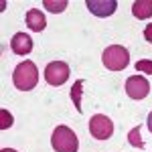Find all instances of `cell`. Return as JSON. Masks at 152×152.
Returning a JSON list of instances; mask_svg holds the SVG:
<instances>
[{
  "mask_svg": "<svg viewBox=\"0 0 152 152\" xmlns=\"http://www.w3.org/2000/svg\"><path fill=\"white\" fill-rule=\"evenodd\" d=\"M12 81H14V87L20 89V91H31L33 87H37L39 83V71H37V65L33 61H23L16 65V69L12 73Z\"/></svg>",
  "mask_w": 152,
  "mask_h": 152,
  "instance_id": "6da1fadb",
  "label": "cell"
},
{
  "mask_svg": "<svg viewBox=\"0 0 152 152\" xmlns=\"http://www.w3.org/2000/svg\"><path fill=\"white\" fill-rule=\"evenodd\" d=\"M51 144L55 152H77L79 148V140L75 136V132L67 126H57L53 136H51Z\"/></svg>",
  "mask_w": 152,
  "mask_h": 152,
  "instance_id": "7a4b0ae2",
  "label": "cell"
},
{
  "mask_svg": "<svg viewBox=\"0 0 152 152\" xmlns=\"http://www.w3.org/2000/svg\"><path fill=\"white\" fill-rule=\"evenodd\" d=\"M102 61H104V65L110 71H122V69L128 67L130 53H128V49L122 47V45H110V47L104 51Z\"/></svg>",
  "mask_w": 152,
  "mask_h": 152,
  "instance_id": "3957f363",
  "label": "cell"
},
{
  "mask_svg": "<svg viewBox=\"0 0 152 152\" xmlns=\"http://www.w3.org/2000/svg\"><path fill=\"white\" fill-rule=\"evenodd\" d=\"M89 132L95 140H107L114 134V122L104 114H95L89 120Z\"/></svg>",
  "mask_w": 152,
  "mask_h": 152,
  "instance_id": "277c9868",
  "label": "cell"
},
{
  "mask_svg": "<svg viewBox=\"0 0 152 152\" xmlns=\"http://www.w3.org/2000/svg\"><path fill=\"white\" fill-rule=\"evenodd\" d=\"M45 79L49 85H63L69 79V65L63 61H53L45 67Z\"/></svg>",
  "mask_w": 152,
  "mask_h": 152,
  "instance_id": "5b68a950",
  "label": "cell"
},
{
  "mask_svg": "<svg viewBox=\"0 0 152 152\" xmlns=\"http://www.w3.org/2000/svg\"><path fill=\"white\" fill-rule=\"evenodd\" d=\"M126 94L132 97V99H144L146 95L150 94V83L146 77L142 75H132L126 81Z\"/></svg>",
  "mask_w": 152,
  "mask_h": 152,
  "instance_id": "8992f818",
  "label": "cell"
},
{
  "mask_svg": "<svg viewBox=\"0 0 152 152\" xmlns=\"http://www.w3.org/2000/svg\"><path fill=\"white\" fill-rule=\"evenodd\" d=\"M85 6L87 10L95 14V16H112L118 8V2L116 0H85Z\"/></svg>",
  "mask_w": 152,
  "mask_h": 152,
  "instance_id": "52a82bcc",
  "label": "cell"
},
{
  "mask_svg": "<svg viewBox=\"0 0 152 152\" xmlns=\"http://www.w3.org/2000/svg\"><path fill=\"white\" fill-rule=\"evenodd\" d=\"M10 49H12V53H16V55H28L33 51V39L26 33H16L10 39Z\"/></svg>",
  "mask_w": 152,
  "mask_h": 152,
  "instance_id": "ba28073f",
  "label": "cell"
},
{
  "mask_svg": "<svg viewBox=\"0 0 152 152\" xmlns=\"http://www.w3.org/2000/svg\"><path fill=\"white\" fill-rule=\"evenodd\" d=\"M26 26H28L31 31H35V33H41V31L47 26L45 14H43L41 10H37V8L28 10V12H26Z\"/></svg>",
  "mask_w": 152,
  "mask_h": 152,
  "instance_id": "9c48e42d",
  "label": "cell"
},
{
  "mask_svg": "<svg viewBox=\"0 0 152 152\" xmlns=\"http://www.w3.org/2000/svg\"><path fill=\"white\" fill-rule=\"evenodd\" d=\"M132 12L140 20L150 18L152 16V0H136V2H132Z\"/></svg>",
  "mask_w": 152,
  "mask_h": 152,
  "instance_id": "30bf717a",
  "label": "cell"
},
{
  "mask_svg": "<svg viewBox=\"0 0 152 152\" xmlns=\"http://www.w3.org/2000/svg\"><path fill=\"white\" fill-rule=\"evenodd\" d=\"M81 95H83V79H77L71 87V102L75 104V110L81 114L83 107H81Z\"/></svg>",
  "mask_w": 152,
  "mask_h": 152,
  "instance_id": "8fae6325",
  "label": "cell"
},
{
  "mask_svg": "<svg viewBox=\"0 0 152 152\" xmlns=\"http://www.w3.org/2000/svg\"><path fill=\"white\" fill-rule=\"evenodd\" d=\"M43 6L47 8L49 12H63L67 8V0H59V2H53V0H45Z\"/></svg>",
  "mask_w": 152,
  "mask_h": 152,
  "instance_id": "7c38bea8",
  "label": "cell"
},
{
  "mask_svg": "<svg viewBox=\"0 0 152 152\" xmlns=\"http://www.w3.org/2000/svg\"><path fill=\"white\" fill-rule=\"evenodd\" d=\"M128 142L132 144V146L144 148V142H142V138H140V128H138V126H136L134 130H130V134H128Z\"/></svg>",
  "mask_w": 152,
  "mask_h": 152,
  "instance_id": "4fadbf2b",
  "label": "cell"
},
{
  "mask_svg": "<svg viewBox=\"0 0 152 152\" xmlns=\"http://www.w3.org/2000/svg\"><path fill=\"white\" fill-rule=\"evenodd\" d=\"M0 130H6V128H10L12 126V116H10V112H6V110H0Z\"/></svg>",
  "mask_w": 152,
  "mask_h": 152,
  "instance_id": "5bb4252c",
  "label": "cell"
},
{
  "mask_svg": "<svg viewBox=\"0 0 152 152\" xmlns=\"http://www.w3.org/2000/svg\"><path fill=\"white\" fill-rule=\"evenodd\" d=\"M136 71H142V73H146V75H152V61L148 59H142L136 63Z\"/></svg>",
  "mask_w": 152,
  "mask_h": 152,
  "instance_id": "9a60e30c",
  "label": "cell"
},
{
  "mask_svg": "<svg viewBox=\"0 0 152 152\" xmlns=\"http://www.w3.org/2000/svg\"><path fill=\"white\" fill-rule=\"evenodd\" d=\"M144 39H146L148 43H152V23L146 24V28H144Z\"/></svg>",
  "mask_w": 152,
  "mask_h": 152,
  "instance_id": "2e32d148",
  "label": "cell"
},
{
  "mask_svg": "<svg viewBox=\"0 0 152 152\" xmlns=\"http://www.w3.org/2000/svg\"><path fill=\"white\" fill-rule=\"evenodd\" d=\"M148 130H150V132H152V112H150V114H148Z\"/></svg>",
  "mask_w": 152,
  "mask_h": 152,
  "instance_id": "e0dca14e",
  "label": "cell"
},
{
  "mask_svg": "<svg viewBox=\"0 0 152 152\" xmlns=\"http://www.w3.org/2000/svg\"><path fill=\"white\" fill-rule=\"evenodd\" d=\"M0 152H16V150H12V148H2Z\"/></svg>",
  "mask_w": 152,
  "mask_h": 152,
  "instance_id": "ac0fdd59",
  "label": "cell"
}]
</instances>
